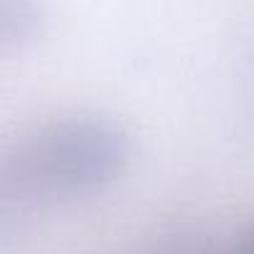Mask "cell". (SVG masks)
<instances>
[{
    "label": "cell",
    "instance_id": "cell-1",
    "mask_svg": "<svg viewBox=\"0 0 254 254\" xmlns=\"http://www.w3.org/2000/svg\"><path fill=\"white\" fill-rule=\"evenodd\" d=\"M130 160L122 127L100 115L63 117L0 152L3 177L28 204L82 199L110 187Z\"/></svg>",
    "mask_w": 254,
    "mask_h": 254
},
{
    "label": "cell",
    "instance_id": "cell-2",
    "mask_svg": "<svg viewBox=\"0 0 254 254\" xmlns=\"http://www.w3.org/2000/svg\"><path fill=\"white\" fill-rule=\"evenodd\" d=\"M43 23L38 0H0V50L28 45Z\"/></svg>",
    "mask_w": 254,
    "mask_h": 254
},
{
    "label": "cell",
    "instance_id": "cell-3",
    "mask_svg": "<svg viewBox=\"0 0 254 254\" xmlns=\"http://www.w3.org/2000/svg\"><path fill=\"white\" fill-rule=\"evenodd\" d=\"M237 254H254V227H252V229H249V232L242 237Z\"/></svg>",
    "mask_w": 254,
    "mask_h": 254
}]
</instances>
